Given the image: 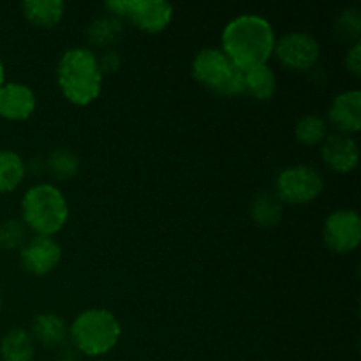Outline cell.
Here are the masks:
<instances>
[{"instance_id":"cell-3","label":"cell","mask_w":361,"mask_h":361,"mask_svg":"<svg viewBox=\"0 0 361 361\" xmlns=\"http://www.w3.org/2000/svg\"><path fill=\"white\" fill-rule=\"evenodd\" d=\"M21 217L34 236L56 235L69 219V204L62 190L51 183H37L21 200Z\"/></svg>"},{"instance_id":"cell-1","label":"cell","mask_w":361,"mask_h":361,"mask_svg":"<svg viewBox=\"0 0 361 361\" xmlns=\"http://www.w3.org/2000/svg\"><path fill=\"white\" fill-rule=\"evenodd\" d=\"M222 53L233 67L249 71L268 63L274 55L275 32L271 25L257 14H242L226 25L222 32Z\"/></svg>"},{"instance_id":"cell-13","label":"cell","mask_w":361,"mask_h":361,"mask_svg":"<svg viewBox=\"0 0 361 361\" xmlns=\"http://www.w3.org/2000/svg\"><path fill=\"white\" fill-rule=\"evenodd\" d=\"M34 90L23 83H4L0 87V116L9 122H23L35 111Z\"/></svg>"},{"instance_id":"cell-7","label":"cell","mask_w":361,"mask_h":361,"mask_svg":"<svg viewBox=\"0 0 361 361\" xmlns=\"http://www.w3.org/2000/svg\"><path fill=\"white\" fill-rule=\"evenodd\" d=\"M274 55L286 69L307 73L319 62V42L305 32H291L275 41Z\"/></svg>"},{"instance_id":"cell-24","label":"cell","mask_w":361,"mask_h":361,"mask_svg":"<svg viewBox=\"0 0 361 361\" xmlns=\"http://www.w3.org/2000/svg\"><path fill=\"white\" fill-rule=\"evenodd\" d=\"M361 32V16L358 9H348L335 21V34L344 41H358Z\"/></svg>"},{"instance_id":"cell-26","label":"cell","mask_w":361,"mask_h":361,"mask_svg":"<svg viewBox=\"0 0 361 361\" xmlns=\"http://www.w3.org/2000/svg\"><path fill=\"white\" fill-rule=\"evenodd\" d=\"M345 67L351 71L355 76H360L361 74V42L356 41L355 44L351 46V49L345 55Z\"/></svg>"},{"instance_id":"cell-23","label":"cell","mask_w":361,"mask_h":361,"mask_svg":"<svg viewBox=\"0 0 361 361\" xmlns=\"http://www.w3.org/2000/svg\"><path fill=\"white\" fill-rule=\"evenodd\" d=\"M28 242V229L21 221L11 219L0 224V249L16 250Z\"/></svg>"},{"instance_id":"cell-22","label":"cell","mask_w":361,"mask_h":361,"mask_svg":"<svg viewBox=\"0 0 361 361\" xmlns=\"http://www.w3.org/2000/svg\"><path fill=\"white\" fill-rule=\"evenodd\" d=\"M48 169L56 180H71L80 169V157L69 148H59L48 157Z\"/></svg>"},{"instance_id":"cell-27","label":"cell","mask_w":361,"mask_h":361,"mask_svg":"<svg viewBox=\"0 0 361 361\" xmlns=\"http://www.w3.org/2000/svg\"><path fill=\"white\" fill-rule=\"evenodd\" d=\"M97 62H99V67H101L102 74H106V73L111 74V73H115V71H118L122 60H120L118 53L113 51V49H108V51H106L101 59H97Z\"/></svg>"},{"instance_id":"cell-11","label":"cell","mask_w":361,"mask_h":361,"mask_svg":"<svg viewBox=\"0 0 361 361\" xmlns=\"http://www.w3.org/2000/svg\"><path fill=\"white\" fill-rule=\"evenodd\" d=\"M328 126L341 134H356L361 129V92L348 90L338 94L328 108Z\"/></svg>"},{"instance_id":"cell-14","label":"cell","mask_w":361,"mask_h":361,"mask_svg":"<svg viewBox=\"0 0 361 361\" xmlns=\"http://www.w3.org/2000/svg\"><path fill=\"white\" fill-rule=\"evenodd\" d=\"M32 338L34 342L41 344L42 348L48 349H59L63 348L69 338V328L67 323L60 316L51 312L39 314L34 321H32Z\"/></svg>"},{"instance_id":"cell-15","label":"cell","mask_w":361,"mask_h":361,"mask_svg":"<svg viewBox=\"0 0 361 361\" xmlns=\"http://www.w3.org/2000/svg\"><path fill=\"white\" fill-rule=\"evenodd\" d=\"M21 9L25 18L37 28L56 27L63 18V2L60 0H25Z\"/></svg>"},{"instance_id":"cell-21","label":"cell","mask_w":361,"mask_h":361,"mask_svg":"<svg viewBox=\"0 0 361 361\" xmlns=\"http://www.w3.org/2000/svg\"><path fill=\"white\" fill-rule=\"evenodd\" d=\"M120 35H122V23L113 14L99 18L88 28V41L94 46L115 44Z\"/></svg>"},{"instance_id":"cell-6","label":"cell","mask_w":361,"mask_h":361,"mask_svg":"<svg viewBox=\"0 0 361 361\" xmlns=\"http://www.w3.org/2000/svg\"><path fill=\"white\" fill-rule=\"evenodd\" d=\"M323 187L324 180L316 168L296 164L279 173L275 194L284 204H307L323 192Z\"/></svg>"},{"instance_id":"cell-17","label":"cell","mask_w":361,"mask_h":361,"mask_svg":"<svg viewBox=\"0 0 361 361\" xmlns=\"http://www.w3.org/2000/svg\"><path fill=\"white\" fill-rule=\"evenodd\" d=\"M277 92V76L268 63L245 71V94L257 101H268Z\"/></svg>"},{"instance_id":"cell-20","label":"cell","mask_w":361,"mask_h":361,"mask_svg":"<svg viewBox=\"0 0 361 361\" xmlns=\"http://www.w3.org/2000/svg\"><path fill=\"white\" fill-rule=\"evenodd\" d=\"M295 136L305 147H317L328 136V122L319 115H305L296 122Z\"/></svg>"},{"instance_id":"cell-28","label":"cell","mask_w":361,"mask_h":361,"mask_svg":"<svg viewBox=\"0 0 361 361\" xmlns=\"http://www.w3.org/2000/svg\"><path fill=\"white\" fill-rule=\"evenodd\" d=\"M80 358L81 355L74 348H69V349L62 348L60 349L59 356H56V361H80Z\"/></svg>"},{"instance_id":"cell-16","label":"cell","mask_w":361,"mask_h":361,"mask_svg":"<svg viewBox=\"0 0 361 361\" xmlns=\"http://www.w3.org/2000/svg\"><path fill=\"white\" fill-rule=\"evenodd\" d=\"M35 342L30 331L14 328L4 335L0 342V358L2 361H34Z\"/></svg>"},{"instance_id":"cell-5","label":"cell","mask_w":361,"mask_h":361,"mask_svg":"<svg viewBox=\"0 0 361 361\" xmlns=\"http://www.w3.org/2000/svg\"><path fill=\"white\" fill-rule=\"evenodd\" d=\"M106 9L118 20H127L145 34H159L173 20V6L164 0H111Z\"/></svg>"},{"instance_id":"cell-25","label":"cell","mask_w":361,"mask_h":361,"mask_svg":"<svg viewBox=\"0 0 361 361\" xmlns=\"http://www.w3.org/2000/svg\"><path fill=\"white\" fill-rule=\"evenodd\" d=\"M219 94L224 95V97H236V95L245 94V73L235 67L224 87L219 90Z\"/></svg>"},{"instance_id":"cell-9","label":"cell","mask_w":361,"mask_h":361,"mask_svg":"<svg viewBox=\"0 0 361 361\" xmlns=\"http://www.w3.org/2000/svg\"><path fill=\"white\" fill-rule=\"evenodd\" d=\"M20 261L25 271L32 275H48L62 261V247L51 236H32L21 247Z\"/></svg>"},{"instance_id":"cell-12","label":"cell","mask_w":361,"mask_h":361,"mask_svg":"<svg viewBox=\"0 0 361 361\" xmlns=\"http://www.w3.org/2000/svg\"><path fill=\"white\" fill-rule=\"evenodd\" d=\"M321 155H323L324 164L334 171L351 173L358 166L360 150L355 137L334 133L328 134L326 140L321 143Z\"/></svg>"},{"instance_id":"cell-19","label":"cell","mask_w":361,"mask_h":361,"mask_svg":"<svg viewBox=\"0 0 361 361\" xmlns=\"http://www.w3.org/2000/svg\"><path fill=\"white\" fill-rule=\"evenodd\" d=\"M25 162L21 155L13 150H0V194L13 192L23 182Z\"/></svg>"},{"instance_id":"cell-8","label":"cell","mask_w":361,"mask_h":361,"mask_svg":"<svg viewBox=\"0 0 361 361\" xmlns=\"http://www.w3.org/2000/svg\"><path fill=\"white\" fill-rule=\"evenodd\" d=\"M323 240L330 250L348 254L358 249L361 242V219L358 212L341 208L326 217L323 226Z\"/></svg>"},{"instance_id":"cell-29","label":"cell","mask_w":361,"mask_h":361,"mask_svg":"<svg viewBox=\"0 0 361 361\" xmlns=\"http://www.w3.org/2000/svg\"><path fill=\"white\" fill-rule=\"evenodd\" d=\"M4 85V63L2 60H0V87Z\"/></svg>"},{"instance_id":"cell-18","label":"cell","mask_w":361,"mask_h":361,"mask_svg":"<svg viewBox=\"0 0 361 361\" xmlns=\"http://www.w3.org/2000/svg\"><path fill=\"white\" fill-rule=\"evenodd\" d=\"M284 203L279 200L275 192H261L254 197L250 204V215L252 221L261 228H274L281 222Z\"/></svg>"},{"instance_id":"cell-2","label":"cell","mask_w":361,"mask_h":361,"mask_svg":"<svg viewBox=\"0 0 361 361\" xmlns=\"http://www.w3.org/2000/svg\"><path fill=\"white\" fill-rule=\"evenodd\" d=\"M102 78L97 56L88 48H71L60 56L56 81L63 97L74 106H88L99 97Z\"/></svg>"},{"instance_id":"cell-10","label":"cell","mask_w":361,"mask_h":361,"mask_svg":"<svg viewBox=\"0 0 361 361\" xmlns=\"http://www.w3.org/2000/svg\"><path fill=\"white\" fill-rule=\"evenodd\" d=\"M233 63L219 48H204L194 56L192 76L197 83L203 85L208 90L219 94L228 78L233 73Z\"/></svg>"},{"instance_id":"cell-30","label":"cell","mask_w":361,"mask_h":361,"mask_svg":"<svg viewBox=\"0 0 361 361\" xmlns=\"http://www.w3.org/2000/svg\"><path fill=\"white\" fill-rule=\"evenodd\" d=\"M0 310H2V300H0Z\"/></svg>"},{"instance_id":"cell-4","label":"cell","mask_w":361,"mask_h":361,"mask_svg":"<svg viewBox=\"0 0 361 361\" xmlns=\"http://www.w3.org/2000/svg\"><path fill=\"white\" fill-rule=\"evenodd\" d=\"M122 337V324L106 309H88L73 321L69 338L80 355L99 358L115 349Z\"/></svg>"}]
</instances>
